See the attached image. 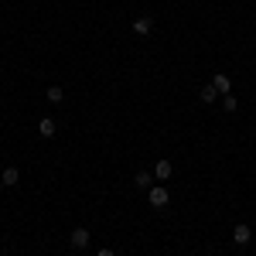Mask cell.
I'll return each mask as SVG.
<instances>
[{
    "label": "cell",
    "mask_w": 256,
    "mask_h": 256,
    "mask_svg": "<svg viewBox=\"0 0 256 256\" xmlns=\"http://www.w3.org/2000/svg\"><path fill=\"white\" fill-rule=\"evenodd\" d=\"M68 242H72L76 250H86V246L92 242V232H89L86 226H79V229H72V232H68Z\"/></svg>",
    "instance_id": "1"
},
{
    "label": "cell",
    "mask_w": 256,
    "mask_h": 256,
    "mask_svg": "<svg viewBox=\"0 0 256 256\" xmlns=\"http://www.w3.org/2000/svg\"><path fill=\"white\" fill-rule=\"evenodd\" d=\"M168 188H164V184H154V188H150V192H147V202H150V205H154V208H164V205H168Z\"/></svg>",
    "instance_id": "2"
},
{
    "label": "cell",
    "mask_w": 256,
    "mask_h": 256,
    "mask_svg": "<svg viewBox=\"0 0 256 256\" xmlns=\"http://www.w3.org/2000/svg\"><path fill=\"white\" fill-rule=\"evenodd\" d=\"M250 239H253V229H250L246 222H239L236 229H232V242H236V246H246Z\"/></svg>",
    "instance_id": "3"
},
{
    "label": "cell",
    "mask_w": 256,
    "mask_h": 256,
    "mask_svg": "<svg viewBox=\"0 0 256 256\" xmlns=\"http://www.w3.org/2000/svg\"><path fill=\"white\" fill-rule=\"evenodd\" d=\"M18 181H20V171H18V168H4V174H0V184H4V188H14Z\"/></svg>",
    "instance_id": "4"
},
{
    "label": "cell",
    "mask_w": 256,
    "mask_h": 256,
    "mask_svg": "<svg viewBox=\"0 0 256 256\" xmlns=\"http://www.w3.org/2000/svg\"><path fill=\"white\" fill-rule=\"evenodd\" d=\"M212 86H216L222 96H229V92H232V79H229V76H212Z\"/></svg>",
    "instance_id": "5"
},
{
    "label": "cell",
    "mask_w": 256,
    "mask_h": 256,
    "mask_svg": "<svg viewBox=\"0 0 256 256\" xmlns=\"http://www.w3.org/2000/svg\"><path fill=\"white\" fill-rule=\"evenodd\" d=\"M38 134H41L44 140H52V137H55V120H48V116L38 120Z\"/></svg>",
    "instance_id": "6"
},
{
    "label": "cell",
    "mask_w": 256,
    "mask_h": 256,
    "mask_svg": "<svg viewBox=\"0 0 256 256\" xmlns=\"http://www.w3.org/2000/svg\"><path fill=\"white\" fill-rule=\"evenodd\" d=\"M134 31H137V34H150V31H154V20L150 18H137L134 20Z\"/></svg>",
    "instance_id": "7"
},
{
    "label": "cell",
    "mask_w": 256,
    "mask_h": 256,
    "mask_svg": "<svg viewBox=\"0 0 256 256\" xmlns=\"http://www.w3.org/2000/svg\"><path fill=\"white\" fill-rule=\"evenodd\" d=\"M154 174H158L160 181H168V178L174 174V168H171V160H158V168H154Z\"/></svg>",
    "instance_id": "8"
},
{
    "label": "cell",
    "mask_w": 256,
    "mask_h": 256,
    "mask_svg": "<svg viewBox=\"0 0 256 256\" xmlns=\"http://www.w3.org/2000/svg\"><path fill=\"white\" fill-rule=\"evenodd\" d=\"M134 181H137L140 192H150V188H154V178L147 174V171H137V178H134Z\"/></svg>",
    "instance_id": "9"
},
{
    "label": "cell",
    "mask_w": 256,
    "mask_h": 256,
    "mask_svg": "<svg viewBox=\"0 0 256 256\" xmlns=\"http://www.w3.org/2000/svg\"><path fill=\"white\" fill-rule=\"evenodd\" d=\"M222 110H226V113H236V110H239V99L232 96V92H229V96H222Z\"/></svg>",
    "instance_id": "10"
},
{
    "label": "cell",
    "mask_w": 256,
    "mask_h": 256,
    "mask_svg": "<svg viewBox=\"0 0 256 256\" xmlns=\"http://www.w3.org/2000/svg\"><path fill=\"white\" fill-rule=\"evenodd\" d=\"M216 99H218L216 86H202V102H216Z\"/></svg>",
    "instance_id": "11"
},
{
    "label": "cell",
    "mask_w": 256,
    "mask_h": 256,
    "mask_svg": "<svg viewBox=\"0 0 256 256\" xmlns=\"http://www.w3.org/2000/svg\"><path fill=\"white\" fill-rule=\"evenodd\" d=\"M62 99H65V89L62 86H52L48 89V102H62Z\"/></svg>",
    "instance_id": "12"
},
{
    "label": "cell",
    "mask_w": 256,
    "mask_h": 256,
    "mask_svg": "<svg viewBox=\"0 0 256 256\" xmlns=\"http://www.w3.org/2000/svg\"><path fill=\"white\" fill-rule=\"evenodd\" d=\"M96 256H116V253H113V250H99Z\"/></svg>",
    "instance_id": "13"
}]
</instances>
